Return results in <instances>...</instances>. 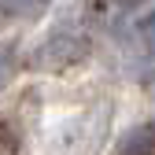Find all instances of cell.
Segmentation results:
<instances>
[{
    "label": "cell",
    "mask_w": 155,
    "mask_h": 155,
    "mask_svg": "<svg viewBox=\"0 0 155 155\" xmlns=\"http://www.w3.org/2000/svg\"><path fill=\"white\" fill-rule=\"evenodd\" d=\"M92 55V41L81 33V30H52L41 45L33 48L30 55V63L37 70H48V74H63V70H74V67H81L85 59Z\"/></svg>",
    "instance_id": "1"
},
{
    "label": "cell",
    "mask_w": 155,
    "mask_h": 155,
    "mask_svg": "<svg viewBox=\"0 0 155 155\" xmlns=\"http://www.w3.org/2000/svg\"><path fill=\"white\" fill-rule=\"evenodd\" d=\"M114 155H155V126L140 122V126L126 129L118 148H114Z\"/></svg>",
    "instance_id": "2"
},
{
    "label": "cell",
    "mask_w": 155,
    "mask_h": 155,
    "mask_svg": "<svg viewBox=\"0 0 155 155\" xmlns=\"http://www.w3.org/2000/svg\"><path fill=\"white\" fill-rule=\"evenodd\" d=\"M0 11L11 18H22V22H37L48 11V0H0Z\"/></svg>",
    "instance_id": "3"
},
{
    "label": "cell",
    "mask_w": 155,
    "mask_h": 155,
    "mask_svg": "<svg viewBox=\"0 0 155 155\" xmlns=\"http://www.w3.org/2000/svg\"><path fill=\"white\" fill-rule=\"evenodd\" d=\"M18 151H22V140H18V133H15L11 126L0 122V155H18Z\"/></svg>",
    "instance_id": "4"
},
{
    "label": "cell",
    "mask_w": 155,
    "mask_h": 155,
    "mask_svg": "<svg viewBox=\"0 0 155 155\" xmlns=\"http://www.w3.org/2000/svg\"><path fill=\"white\" fill-rule=\"evenodd\" d=\"M11 78H15V55L8 48H0V89H8Z\"/></svg>",
    "instance_id": "5"
},
{
    "label": "cell",
    "mask_w": 155,
    "mask_h": 155,
    "mask_svg": "<svg viewBox=\"0 0 155 155\" xmlns=\"http://www.w3.org/2000/svg\"><path fill=\"white\" fill-rule=\"evenodd\" d=\"M140 41H144V45H148V48L155 52V15L140 22Z\"/></svg>",
    "instance_id": "6"
},
{
    "label": "cell",
    "mask_w": 155,
    "mask_h": 155,
    "mask_svg": "<svg viewBox=\"0 0 155 155\" xmlns=\"http://www.w3.org/2000/svg\"><path fill=\"white\" fill-rule=\"evenodd\" d=\"M118 8H140V4H148V0H114Z\"/></svg>",
    "instance_id": "7"
}]
</instances>
